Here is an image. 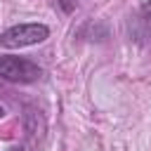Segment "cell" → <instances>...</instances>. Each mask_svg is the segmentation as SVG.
<instances>
[{
    "instance_id": "obj_1",
    "label": "cell",
    "mask_w": 151,
    "mask_h": 151,
    "mask_svg": "<svg viewBox=\"0 0 151 151\" xmlns=\"http://www.w3.org/2000/svg\"><path fill=\"white\" fill-rule=\"evenodd\" d=\"M47 38H50V28L45 24H19L0 33V45L7 50H14V47H28V45L45 42Z\"/></svg>"
},
{
    "instance_id": "obj_2",
    "label": "cell",
    "mask_w": 151,
    "mask_h": 151,
    "mask_svg": "<svg viewBox=\"0 0 151 151\" xmlns=\"http://www.w3.org/2000/svg\"><path fill=\"white\" fill-rule=\"evenodd\" d=\"M42 76V68L24 57H0V78L9 83H33Z\"/></svg>"
},
{
    "instance_id": "obj_3",
    "label": "cell",
    "mask_w": 151,
    "mask_h": 151,
    "mask_svg": "<svg viewBox=\"0 0 151 151\" xmlns=\"http://www.w3.org/2000/svg\"><path fill=\"white\" fill-rule=\"evenodd\" d=\"M127 33L134 42H146L151 38V5L142 7V12L127 21Z\"/></svg>"
},
{
    "instance_id": "obj_4",
    "label": "cell",
    "mask_w": 151,
    "mask_h": 151,
    "mask_svg": "<svg viewBox=\"0 0 151 151\" xmlns=\"http://www.w3.org/2000/svg\"><path fill=\"white\" fill-rule=\"evenodd\" d=\"M24 127H26V132H28V137H42L45 134V118L40 116V113H35V111H26V116H24Z\"/></svg>"
},
{
    "instance_id": "obj_5",
    "label": "cell",
    "mask_w": 151,
    "mask_h": 151,
    "mask_svg": "<svg viewBox=\"0 0 151 151\" xmlns=\"http://www.w3.org/2000/svg\"><path fill=\"white\" fill-rule=\"evenodd\" d=\"M59 2V7L66 12V14H71L73 9H76V5H78V0H57Z\"/></svg>"
},
{
    "instance_id": "obj_6",
    "label": "cell",
    "mask_w": 151,
    "mask_h": 151,
    "mask_svg": "<svg viewBox=\"0 0 151 151\" xmlns=\"http://www.w3.org/2000/svg\"><path fill=\"white\" fill-rule=\"evenodd\" d=\"M12 151H24V149H21V146H19V149H12Z\"/></svg>"
}]
</instances>
